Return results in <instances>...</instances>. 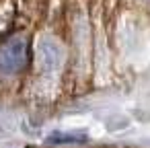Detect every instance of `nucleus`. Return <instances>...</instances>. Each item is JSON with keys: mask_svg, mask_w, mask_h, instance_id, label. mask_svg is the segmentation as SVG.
Listing matches in <instances>:
<instances>
[{"mask_svg": "<svg viewBox=\"0 0 150 148\" xmlns=\"http://www.w3.org/2000/svg\"><path fill=\"white\" fill-rule=\"evenodd\" d=\"M37 64L41 72L54 74L62 66V47L56 39H43L37 47Z\"/></svg>", "mask_w": 150, "mask_h": 148, "instance_id": "2", "label": "nucleus"}, {"mask_svg": "<svg viewBox=\"0 0 150 148\" xmlns=\"http://www.w3.org/2000/svg\"><path fill=\"white\" fill-rule=\"evenodd\" d=\"M86 138L84 136H72V134H52L47 138L50 144H56V146H62V144H78V142H84Z\"/></svg>", "mask_w": 150, "mask_h": 148, "instance_id": "3", "label": "nucleus"}, {"mask_svg": "<svg viewBox=\"0 0 150 148\" xmlns=\"http://www.w3.org/2000/svg\"><path fill=\"white\" fill-rule=\"evenodd\" d=\"M27 60H29L27 41L23 37H15L0 50V72L6 76L19 74L27 66Z\"/></svg>", "mask_w": 150, "mask_h": 148, "instance_id": "1", "label": "nucleus"}]
</instances>
